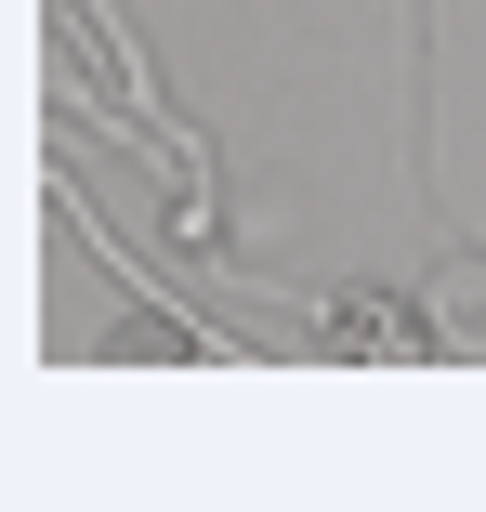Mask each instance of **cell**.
<instances>
[{"mask_svg":"<svg viewBox=\"0 0 486 512\" xmlns=\"http://www.w3.org/2000/svg\"><path fill=\"white\" fill-rule=\"evenodd\" d=\"M145 355H184V329H158V316H119V329H106V368H145Z\"/></svg>","mask_w":486,"mask_h":512,"instance_id":"7a4b0ae2","label":"cell"},{"mask_svg":"<svg viewBox=\"0 0 486 512\" xmlns=\"http://www.w3.org/2000/svg\"><path fill=\"white\" fill-rule=\"evenodd\" d=\"M434 355H486V263H434Z\"/></svg>","mask_w":486,"mask_h":512,"instance_id":"6da1fadb","label":"cell"}]
</instances>
